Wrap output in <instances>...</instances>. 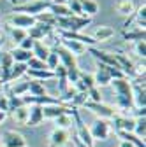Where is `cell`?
Masks as SVG:
<instances>
[{
    "label": "cell",
    "mask_w": 146,
    "mask_h": 147,
    "mask_svg": "<svg viewBox=\"0 0 146 147\" xmlns=\"http://www.w3.org/2000/svg\"><path fill=\"white\" fill-rule=\"evenodd\" d=\"M32 46H33V39H30V37L27 35L25 39L18 44V47H21V49H27V51H32Z\"/></svg>",
    "instance_id": "cell-42"
},
{
    "label": "cell",
    "mask_w": 146,
    "mask_h": 147,
    "mask_svg": "<svg viewBox=\"0 0 146 147\" xmlns=\"http://www.w3.org/2000/svg\"><path fill=\"white\" fill-rule=\"evenodd\" d=\"M85 109H88L92 114L97 116V119H113L118 112H116V109L113 105H107V103H102V102H85L83 103Z\"/></svg>",
    "instance_id": "cell-4"
},
{
    "label": "cell",
    "mask_w": 146,
    "mask_h": 147,
    "mask_svg": "<svg viewBox=\"0 0 146 147\" xmlns=\"http://www.w3.org/2000/svg\"><path fill=\"white\" fill-rule=\"evenodd\" d=\"M28 93V81H18V82H11V86H7L5 95L11 96H23Z\"/></svg>",
    "instance_id": "cell-22"
},
{
    "label": "cell",
    "mask_w": 146,
    "mask_h": 147,
    "mask_svg": "<svg viewBox=\"0 0 146 147\" xmlns=\"http://www.w3.org/2000/svg\"><path fill=\"white\" fill-rule=\"evenodd\" d=\"M49 53L51 49L42 42V40H33V46H32V54H33V58H37L41 61L46 63V58L49 56Z\"/></svg>",
    "instance_id": "cell-21"
},
{
    "label": "cell",
    "mask_w": 146,
    "mask_h": 147,
    "mask_svg": "<svg viewBox=\"0 0 146 147\" xmlns=\"http://www.w3.org/2000/svg\"><path fill=\"white\" fill-rule=\"evenodd\" d=\"M92 23L90 18L83 16H65V18H55V26L58 28V32H81L85 26Z\"/></svg>",
    "instance_id": "cell-2"
},
{
    "label": "cell",
    "mask_w": 146,
    "mask_h": 147,
    "mask_svg": "<svg viewBox=\"0 0 146 147\" xmlns=\"http://www.w3.org/2000/svg\"><path fill=\"white\" fill-rule=\"evenodd\" d=\"M0 110L4 112H9V100H7V95H0Z\"/></svg>",
    "instance_id": "cell-43"
},
{
    "label": "cell",
    "mask_w": 146,
    "mask_h": 147,
    "mask_svg": "<svg viewBox=\"0 0 146 147\" xmlns=\"http://www.w3.org/2000/svg\"><path fill=\"white\" fill-rule=\"evenodd\" d=\"M134 21H136L137 28H143V30H144V26H146V5H144V4H143V5H141V7L130 16V18H127L123 26H125V28H127V26H130Z\"/></svg>",
    "instance_id": "cell-17"
},
{
    "label": "cell",
    "mask_w": 146,
    "mask_h": 147,
    "mask_svg": "<svg viewBox=\"0 0 146 147\" xmlns=\"http://www.w3.org/2000/svg\"><path fill=\"white\" fill-rule=\"evenodd\" d=\"M42 121H44L42 107L41 105H28V121H27V126H39Z\"/></svg>",
    "instance_id": "cell-19"
},
{
    "label": "cell",
    "mask_w": 146,
    "mask_h": 147,
    "mask_svg": "<svg viewBox=\"0 0 146 147\" xmlns=\"http://www.w3.org/2000/svg\"><path fill=\"white\" fill-rule=\"evenodd\" d=\"M93 76V81H95V86L97 88H104V86H109L113 79H121L125 77L123 74L113 67H107V65H102V63H97V70ZM127 79V77H125Z\"/></svg>",
    "instance_id": "cell-3"
},
{
    "label": "cell",
    "mask_w": 146,
    "mask_h": 147,
    "mask_svg": "<svg viewBox=\"0 0 146 147\" xmlns=\"http://www.w3.org/2000/svg\"><path fill=\"white\" fill-rule=\"evenodd\" d=\"M115 96H116V107L121 112H129L134 109V100H132V86L129 79H113L111 81Z\"/></svg>",
    "instance_id": "cell-1"
},
{
    "label": "cell",
    "mask_w": 146,
    "mask_h": 147,
    "mask_svg": "<svg viewBox=\"0 0 146 147\" xmlns=\"http://www.w3.org/2000/svg\"><path fill=\"white\" fill-rule=\"evenodd\" d=\"M132 133L144 140V135H146V119L144 117H136V124H134V131Z\"/></svg>",
    "instance_id": "cell-35"
},
{
    "label": "cell",
    "mask_w": 146,
    "mask_h": 147,
    "mask_svg": "<svg viewBox=\"0 0 146 147\" xmlns=\"http://www.w3.org/2000/svg\"><path fill=\"white\" fill-rule=\"evenodd\" d=\"M12 65H14V60L11 56V53L9 51L0 53V82H7L9 81V74H11Z\"/></svg>",
    "instance_id": "cell-15"
},
{
    "label": "cell",
    "mask_w": 146,
    "mask_h": 147,
    "mask_svg": "<svg viewBox=\"0 0 146 147\" xmlns=\"http://www.w3.org/2000/svg\"><path fill=\"white\" fill-rule=\"evenodd\" d=\"M70 138H72V142H74V145H76V147H86V145H85V144H83L78 137H76V135H72Z\"/></svg>",
    "instance_id": "cell-44"
},
{
    "label": "cell",
    "mask_w": 146,
    "mask_h": 147,
    "mask_svg": "<svg viewBox=\"0 0 146 147\" xmlns=\"http://www.w3.org/2000/svg\"><path fill=\"white\" fill-rule=\"evenodd\" d=\"M69 140H70V131H69V130L55 128V130L49 133V138H48V147H65Z\"/></svg>",
    "instance_id": "cell-12"
},
{
    "label": "cell",
    "mask_w": 146,
    "mask_h": 147,
    "mask_svg": "<svg viewBox=\"0 0 146 147\" xmlns=\"http://www.w3.org/2000/svg\"><path fill=\"white\" fill-rule=\"evenodd\" d=\"M7 32H9V35H11V39H12V42L18 46L25 37H27V30H21V28H14V26H7Z\"/></svg>",
    "instance_id": "cell-34"
},
{
    "label": "cell",
    "mask_w": 146,
    "mask_h": 147,
    "mask_svg": "<svg viewBox=\"0 0 146 147\" xmlns=\"http://www.w3.org/2000/svg\"><path fill=\"white\" fill-rule=\"evenodd\" d=\"M51 2H46V0H32V2L21 4V5H14L12 12H21V14H28V16H39L41 12H46Z\"/></svg>",
    "instance_id": "cell-5"
},
{
    "label": "cell",
    "mask_w": 146,
    "mask_h": 147,
    "mask_svg": "<svg viewBox=\"0 0 146 147\" xmlns=\"http://www.w3.org/2000/svg\"><path fill=\"white\" fill-rule=\"evenodd\" d=\"M63 2H67V0H63Z\"/></svg>",
    "instance_id": "cell-49"
},
{
    "label": "cell",
    "mask_w": 146,
    "mask_h": 147,
    "mask_svg": "<svg viewBox=\"0 0 146 147\" xmlns=\"http://www.w3.org/2000/svg\"><path fill=\"white\" fill-rule=\"evenodd\" d=\"M111 124L115 126L116 133H118V131H134L136 119H134V117H129L127 114H116V116L111 119Z\"/></svg>",
    "instance_id": "cell-13"
},
{
    "label": "cell",
    "mask_w": 146,
    "mask_h": 147,
    "mask_svg": "<svg viewBox=\"0 0 146 147\" xmlns=\"http://www.w3.org/2000/svg\"><path fill=\"white\" fill-rule=\"evenodd\" d=\"M65 5L69 7L70 14H74V16H83V12H81V5H79V0H67ZM83 18H85V16H83Z\"/></svg>",
    "instance_id": "cell-36"
},
{
    "label": "cell",
    "mask_w": 146,
    "mask_h": 147,
    "mask_svg": "<svg viewBox=\"0 0 146 147\" xmlns=\"http://www.w3.org/2000/svg\"><path fill=\"white\" fill-rule=\"evenodd\" d=\"M58 40H60V46L65 47L69 53H72L74 56H81L83 53H86V46L78 42V40H69V39H60L58 37Z\"/></svg>",
    "instance_id": "cell-18"
},
{
    "label": "cell",
    "mask_w": 146,
    "mask_h": 147,
    "mask_svg": "<svg viewBox=\"0 0 146 147\" xmlns=\"http://www.w3.org/2000/svg\"><path fill=\"white\" fill-rule=\"evenodd\" d=\"M123 40H130V42H139L146 39V32L143 28H136V30H125L121 33Z\"/></svg>",
    "instance_id": "cell-28"
},
{
    "label": "cell",
    "mask_w": 146,
    "mask_h": 147,
    "mask_svg": "<svg viewBox=\"0 0 146 147\" xmlns=\"http://www.w3.org/2000/svg\"><path fill=\"white\" fill-rule=\"evenodd\" d=\"M9 4H12V5H16V0H7Z\"/></svg>",
    "instance_id": "cell-47"
},
{
    "label": "cell",
    "mask_w": 146,
    "mask_h": 147,
    "mask_svg": "<svg viewBox=\"0 0 146 147\" xmlns=\"http://www.w3.org/2000/svg\"><path fill=\"white\" fill-rule=\"evenodd\" d=\"M25 76H28L30 81H44V79H55V72H51V70H32V68H28Z\"/></svg>",
    "instance_id": "cell-27"
},
{
    "label": "cell",
    "mask_w": 146,
    "mask_h": 147,
    "mask_svg": "<svg viewBox=\"0 0 146 147\" xmlns=\"http://www.w3.org/2000/svg\"><path fill=\"white\" fill-rule=\"evenodd\" d=\"M118 137H120V140H125V142H129V144H132L136 147H146L144 140L139 138V137H136L132 131H118Z\"/></svg>",
    "instance_id": "cell-31"
},
{
    "label": "cell",
    "mask_w": 146,
    "mask_h": 147,
    "mask_svg": "<svg viewBox=\"0 0 146 147\" xmlns=\"http://www.w3.org/2000/svg\"><path fill=\"white\" fill-rule=\"evenodd\" d=\"M132 86V100L134 109H146V89H144V77H137L130 81Z\"/></svg>",
    "instance_id": "cell-6"
},
{
    "label": "cell",
    "mask_w": 146,
    "mask_h": 147,
    "mask_svg": "<svg viewBox=\"0 0 146 147\" xmlns=\"http://www.w3.org/2000/svg\"><path fill=\"white\" fill-rule=\"evenodd\" d=\"M11 114H12V117H14V121H16L18 124H25V126H27V121H28V105L12 110Z\"/></svg>",
    "instance_id": "cell-32"
},
{
    "label": "cell",
    "mask_w": 146,
    "mask_h": 147,
    "mask_svg": "<svg viewBox=\"0 0 146 147\" xmlns=\"http://www.w3.org/2000/svg\"><path fill=\"white\" fill-rule=\"evenodd\" d=\"M58 65H60V61H58V56H57V53H55V51H51V53H49V56L46 58V68L53 72V70L57 68Z\"/></svg>",
    "instance_id": "cell-38"
},
{
    "label": "cell",
    "mask_w": 146,
    "mask_h": 147,
    "mask_svg": "<svg viewBox=\"0 0 146 147\" xmlns=\"http://www.w3.org/2000/svg\"><path fill=\"white\" fill-rule=\"evenodd\" d=\"M74 110H76V109L67 107L65 103L44 105V107H42V116H44V119H57L58 116H63V114H74Z\"/></svg>",
    "instance_id": "cell-11"
},
{
    "label": "cell",
    "mask_w": 146,
    "mask_h": 147,
    "mask_svg": "<svg viewBox=\"0 0 146 147\" xmlns=\"http://www.w3.org/2000/svg\"><path fill=\"white\" fill-rule=\"evenodd\" d=\"M27 70H28L27 63H14V65H12V68H11L9 81H7V82H16V81H20V77H23V76H25Z\"/></svg>",
    "instance_id": "cell-29"
},
{
    "label": "cell",
    "mask_w": 146,
    "mask_h": 147,
    "mask_svg": "<svg viewBox=\"0 0 146 147\" xmlns=\"http://www.w3.org/2000/svg\"><path fill=\"white\" fill-rule=\"evenodd\" d=\"M7 100H9V112H12V110L20 109V107H25L21 96H11V95H7Z\"/></svg>",
    "instance_id": "cell-37"
},
{
    "label": "cell",
    "mask_w": 146,
    "mask_h": 147,
    "mask_svg": "<svg viewBox=\"0 0 146 147\" xmlns=\"http://www.w3.org/2000/svg\"><path fill=\"white\" fill-rule=\"evenodd\" d=\"M53 28H55L53 25H46V23H39V21H35V25H33L32 28H28V30H27V35L30 37V39H33V40H42L44 37L51 35Z\"/></svg>",
    "instance_id": "cell-14"
},
{
    "label": "cell",
    "mask_w": 146,
    "mask_h": 147,
    "mask_svg": "<svg viewBox=\"0 0 146 147\" xmlns=\"http://www.w3.org/2000/svg\"><path fill=\"white\" fill-rule=\"evenodd\" d=\"M57 128H62V130H70L74 126V119H72V114H63V116H58L57 119H53Z\"/></svg>",
    "instance_id": "cell-33"
},
{
    "label": "cell",
    "mask_w": 146,
    "mask_h": 147,
    "mask_svg": "<svg viewBox=\"0 0 146 147\" xmlns=\"http://www.w3.org/2000/svg\"><path fill=\"white\" fill-rule=\"evenodd\" d=\"M67 70V81H69V84L72 86L78 79H79V74H81V70L78 68V67H74V68H65Z\"/></svg>",
    "instance_id": "cell-40"
},
{
    "label": "cell",
    "mask_w": 146,
    "mask_h": 147,
    "mask_svg": "<svg viewBox=\"0 0 146 147\" xmlns=\"http://www.w3.org/2000/svg\"><path fill=\"white\" fill-rule=\"evenodd\" d=\"M79 5H81V12L85 18H92L99 12V4L97 0H79Z\"/></svg>",
    "instance_id": "cell-24"
},
{
    "label": "cell",
    "mask_w": 146,
    "mask_h": 147,
    "mask_svg": "<svg viewBox=\"0 0 146 147\" xmlns=\"http://www.w3.org/2000/svg\"><path fill=\"white\" fill-rule=\"evenodd\" d=\"M48 12H51L55 18H65V16H70V11H69V7L65 5L63 0H58V2H51L49 7H48Z\"/></svg>",
    "instance_id": "cell-23"
},
{
    "label": "cell",
    "mask_w": 146,
    "mask_h": 147,
    "mask_svg": "<svg viewBox=\"0 0 146 147\" xmlns=\"http://www.w3.org/2000/svg\"><path fill=\"white\" fill-rule=\"evenodd\" d=\"M30 96H46V89L41 81H28V93Z\"/></svg>",
    "instance_id": "cell-30"
},
{
    "label": "cell",
    "mask_w": 146,
    "mask_h": 147,
    "mask_svg": "<svg viewBox=\"0 0 146 147\" xmlns=\"http://www.w3.org/2000/svg\"><path fill=\"white\" fill-rule=\"evenodd\" d=\"M90 37H92L95 42H106V40H109V39H113V37H115V30L111 26H107V25H102V26L95 28V32Z\"/></svg>",
    "instance_id": "cell-20"
},
{
    "label": "cell",
    "mask_w": 146,
    "mask_h": 147,
    "mask_svg": "<svg viewBox=\"0 0 146 147\" xmlns=\"http://www.w3.org/2000/svg\"><path fill=\"white\" fill-rule=\"evenodd\" d=\"M134 49H136V54H137L139 58H143V61H144V56H146V44H144V40L136 42Z\"/></svg>",
    "instance_id": "cell-41"
},
{
    "label": "cell",
    "mask_w": 146,
    "mask_h": 147,
    "mask_svg": "<svg viewBox=\"0 0 146 147\" xmlns=\"http://www.w3.org/2000/svg\"><path fill=\"white\" fill-rule=\"evenodd\" d=\"M0 147H4V145H0Z\"/></svg>",
    "instance_id": "cell-50"
},
{
    "label": "cell",
    "mask_w": 146,
    "mask_h": 147,
    "mask_svg": "<svg viewBox=\"0 0 146 147\" xmlns=\"http://www.w3.org/2000/svg\"><path fill=\"white\" fill-rule=\"evenodd\" d=\"M11 53V56H12V60H14V63H27L33 54H32V51H27V49H21V47H14L12 51H9Z\"/></svg>",
    "instance_id": "cell-26"
},
{
    "label": "cell",
    "mask_w": 146,
    "mask_h": 147,
    "mask_svg": "<svg viewBox=\"0 0 146 147\" xmlns=\"http://www.w3.org/2000/svg\"><path fill=\"white\" fill-rule=\"evenodd\" d=\"M86 51L92 54V58L95 60V63H102V65H107V67H113V68L120 70V68H118V63H116V58H115L113 53L102 51V49H99V47H86Z\"/></svg>",
    "instance_id": "cell-8"
},
{
    "label": "cell",
    "mask_w": 146,
    "mask_h": 147,
    "mask_svg": "<svg viewBox=\"0 0 146 147\" xmlns=\"http://www.w3.org/2000/svg\"><path fill=\"white\" fill-rule=\"evenodd\" d=\"M0 145H4V147H27V140H25V135H21L20 131L5 130L0 135Z\"/></svg>",
    "instance_id": "cell-7"
},
{
    "label": "cell",
    "mask_w": 146,
    "mask_h": 147,
    "mask_svg": "<svg viewBox=\"0 0 146 147\" xmlns=\"http://www.w3.org/2000/svg\"><path fill=\"white\" fill-rule=\"evenodd\" d=\"M118 147H136V145H132V144H129V142H125V140H120Z\"/></svg>",
    "instance_id": "cell-45"
},
{
    "label": "cell",
    "mask_w": 146,
    "mask_h": 147,
    "mask_svg": "<svg viewBox=\"0 0 146 147\" xmlns=\"http://www.w3.org/2000/svg\"><path fill=\"white\" fill-rule=\"evenodd\" d=\"M35 21H39V23H46V25H53L55 26V16L51 12H41L39 16H35Z\"/></svg>",
    "instance_id": "cell-39"
},
{
    "label": "cell",
    "mask_w": 146,
    "mask_h": 147,
    "mask_svg": "<svg viewBox=\"0 0 146 147\" xmlns=\"http://www.w3.org/2000/svg\"><path fill=\"white\" fill-rule=\"evenodd\" d=\"M2 44H4V40H2V39H0V49H2Z\"/></svg>",
    "instance_id": "cell-48"
},
{
    "label": "cell",
    "mask_w": 146,
    "mask_h": 147,
    "mask_svg": "<svg viewBox=\"0 0 146 147\" xmlns=\"http://www.w3.org/2000/svg\"><path fill=\"white\" fill-rule=\"evenodd\" d=\"M115 9H116L118 14H121L125 18H130L136 12V5H134L132 0H118L116 5H115Z\"/></svg>",
    "instance_id": "cell-25"
},
{
    "label": "cell",
    "mask_w": 146,
    "mask_h": 147,
    "mask_svg": "<svg viewBox=\"0 0 146 147\" xmlns=\"http://www.w3.org/2000/svg\"><path fill=\"white\" fill-rule=\"evenodd\" d=\"M88 131L90 135H92L93 142L95 140H107L109 138V133H111V126H109V123L106 119H95L93 124L88 128Z\"/></svg>",
    "instance_id": "cell-9"
},
{
    "label": "cell",
    "mask_w": 146,
    "mask_h": 147,
    "mask_svg": "<svg viewBox=\"0 0 146 147\" xmlns=\"http://www.w3.org/2000/svg\"><path fill=\"white\" fill-rule=\"evenodd\" d=\"M53 51L57 53L58 61H60V65H62V67H65V68H74V67H78V63H76V56H74L72 53H69L65 47H62L60 44L55 46V49H53Z\"/></svg>",
    "instance_id": "cell-16"
},
{
    "label": "cell",
    "mask_w": 146,
    "mask_h": 147,
    "mask_svg": "<svg viewBox=\"0 0 146 147\" xmlns=\"http://www.w3.org/2000/svg\"><path fill=\"white\" fill-rule=\"evenodd\" d=\"M35 25V18L28 16V14H21V12H12L7 18V26H14V28H21V30H28Z\"/></svg>",
    "instance_id": "cell-10"
},
{
    "label": "cell",
    "mask_w": 146,
    "mask_h": 147,
    "mask_svg": "<svg viewBox=\"0 0 146 147\" xmlns=\"http://www.w3.org/2000/svg\"><path fill=\"white\" fill-rule=\"evenodd\" d=\"M5 117H7V112H4V110H0V126H2V123L5 121Z\"/></svg>",
    "instance_id": "cell-46"
}]
</instances>
